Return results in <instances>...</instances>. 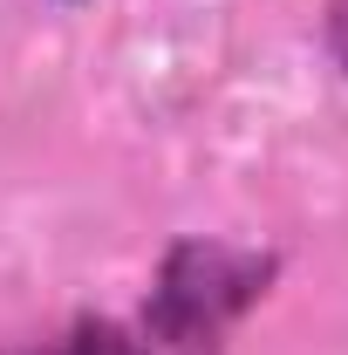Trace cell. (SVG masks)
Segmentation results:
<instances>
[{
    "label": "cell",
    "instance_id": "cell-2",
    "mask_svg": "<svg viewBox=\"0 0 348 355\" xmlns=\"http://www.w3.org/2000/svg\"><path fill=\"white\" fill-rule=\"evenodd\" d=\"M14 355H150V349L137 335H123L116 321H76L55 342H28V349H14Z\"/></svg>",
    "mask_w": 348,
    "mask_h": 355
},
{
    "label": "cell",
    "instance_id": "cell-1",
    "mask_svg": "<svg viewBox=\"0 0 348 355\" xmlns=\"http://www.w3.org/2000/svg\"><path fill=\"white\" fill-rule=\"evenodd\" d=\"M273 273H280L273 253L225 246V239H177L157 266L143 321L171 355H218L232 321L273 287Z\"/></svg>",
    "mask_w": 348,
    "mask_h": 355
},
{
    "label": "cell",
    "instance_id": "cell-3",
    "mask_svg": "<svg viewBox=\"0 0 348 355\" xmlns=\"http://www.w3.org/2000/svg\"><path fill=\"white\" fill-rule=\"evenodd\" d=\"M328 48H335V62L348 69V0H335V14H328Z\"/></svg>",
    "mask_w": 348,
    "mask_h": 355
}]
</instances>
